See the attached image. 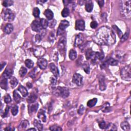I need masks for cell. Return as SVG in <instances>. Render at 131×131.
I'll use <instances>...</instances> for the list:
<instances>
[{
	"instance_id": "obj_1",
	"label": "cell",
	"mask_w": 131,
	"mask_h": 131,
	"mask_svg": "<svg viewBox=\"0 0 131 131\" xmlns=\"http://www.w3.org/2000/svg\"><path fill=\"white\" fill-rule=\"evenodd\" d=\"M93 40L96 43L101 45L110 46L116 41V37L114 31L108 27H102L97 31Z\"/></svg>"
},
{
	"instance_id": "obj_2",
	"label": "cell",
	"mask_w": 131,
	"mask_h": 131,
	"mask_svg": "<svg viewBox=\"0 0 131 131\" xmlns=\"http://www.w3.org/2000/svg\"><path fill=\"white\" fill-rule=\"evenodd\" d=\"M131 1H121L120 2V14L122 17L130 18L131 16Z\"/></svg>"
},
{
	"instance_id": "obj_3",
	"label": "cell",
	"mask_w": 131,
	"mask_h": 131,
	"mask_svg": "<svg viewBox=\"0 0 131 131\" xmlns=\"http://www.w3.org/2000/svg\"><path fill=\"white\" fill-rule=\"evenodd\" d=\"M53 94L57 96H60L63 98H67L69 95V91L66 87H57L53 89Z\"/></svg>"
},
{
	"instance_id": "obj_4",
	"label": "cell",
	"mask_w": 131,
	"mask_h": 131,
	"mask_svg": "<svg viewBox=\"0 0 131 131\" xmlns=\"http://www.w3.org/2000/svg\"><path fill=\"white\" fill-rule=\"evenodd\" d=\"M120 76L122 79L126 81L131 80V67L130 65L124 67L120 71Z\"/></svg>"
},
{
	"instance_id": "obj_5",
	"label": "cell",
	"mask_w": 131,
	"mask_h": 131,
	"mask_svg": "<svg viewBox=\"0 0 131 131\" xmlns=\"http://www.w3.org/2000/svg\"><path fill=\"white\" fill-rule=\"evenodd\" d=\"M2 17L5 21L11 22L14 20L15 15L10 9H6L3 11L2 14Z\"/></svg>"
},
{
	"instance_id": "obj_6",
	"label": "cell",
	"mask_w": 131,
	"mask_h": 131,
	"mask_svg": "<svg viewBox=\"0 0 131 131\" xmlns=\"http://www.w3.org/2000/svg\"><path fill=\"white\" fill-rule=\"evenodd\" d=\"M70 25L69 22L67 20H63L59 24V26L57 31V36L62 35L65 32L66 29Z\"/></svg>"
},
{
	"instance_id": "obj_7",
	"label": "cell",
	"mask_w": 131,
	"mask_h": 131,
	"mask_svg": "<svg viewBox=\"0 0 131 131\" xmlns=\"http://www.w3.org/2000/svg\"><path fill=\"white\" fill-rule=\"evenodd\" d=\"M45 49L42 47H36L33 49V53L35 56L41 57L45 53Z\"/></svg>"
},
{
	"instance_id": "obj_8",
	"label": "cell",
	"mask_w": 131,
	"mask_h": 131,
	"mask_svg": "<svg viewBox=\"0 0 131 131\" xmlns=\"http://www.w3.org/2000/svg\"><path fill=\"white\" fill-rule=\"evenodd\" d=\"M83 77L78 73H75L73 76L72 81L78 86H81L82 82Z\"/></svg>"
},
{
	"instance_id": "obj_9",
	"label": "cell",
	"mask_w": 131,
	"mask_h": 131,
	"mask_svg": "<svg viewBox=\"0 0 131 131\" xmlns=\"http://www.w3.org/2000/svg\"><path fill=\"white\" fill-rule=\"evenodd\" d=\"M31 28L32 30L36 31V32H40L41 30L42 29V27L41 26L40 21H37V20H34L32 22V23L31 24Z\"/></svg>"
},
{
	"instance_id": "obj_10",
	"label": "cell",
	"mask_w": 131,
	"mask_h": 131,
	"mask_svg": "<svg viewBox=\"0 0 131 131\" xmlns=\"http://www.w3.org/2000/svg\"><path fill=\"white\" fill-rule=\"evenodd\" d=\"M75 29L80 31H84L85 29V23L84 21L78 20L76 21Z\"/></svg>"
},
{
	"instance_id": "obj_11",
	"label": "cell",
	"mask_w": 131,
	"mask_h": 131,
	"mask_svg": "<svg viewBox=\"0 0 131 131\" xmlns=\"http://www.w3.org/2000/svg\"><path fill=\"white\" fill-rule=\"evenodd\" d=\"M48 63L47 60L44 58H40L37 60V65L41 69L44 70L47 68Z\"/></svg>"
},
{
	"instance_id": "obj_12",
	"label": "cell",
	"mask_w": 131,
	"mask_h": 131,
	"mask_svg": "<svg viewBox=\"0 0 131 131\" xmlns=\"http://www.w3.org/2000/svg\"><path fill=\"white\" fill-rule=\"evenodd\" d=\"M66 44V39L65 37H62L59 41L58 48L60 52H63L65 50Z\"/></svg>"
},
{
	"instance_id": "obj_13",
	"label": "cell",
	"mask_w": 131,
	"mask_h": 131,
	"mask_svg": "<svg viewBox=\"0 0 131 131\" xmlns=\"http://www.w3.org/2000/svg\"><path fill=\"white\" fill-rule=\"evenodd\" d=\"M84 41V37L81 34H79L76 36L75 41H74V45L76 47H78L81 46L82 44L83 41Z\"/></svg>"
},
{
	"instance_id": "obj_14",
	"label": "cell",
	"mask_w": 131,
	"mask_h": 131,
	"mask_svg": "<svg viewBox=\"0 0 131 131\" xmlns=\"http://www.w3.org/2000/svg\"><path fill=\"white\" fill-rule=\"evenodd\" d=\"M28 106V112L29 114H33L36 112L39 108V104L37 103H32Z\"/></svg>"
},
{
	"instance_id": "obj_15",
	"label": "cell",
	"mask_w": 131,
	"mask_h": 131,
	"mask_svg": "<svg viewBox=\"0 0 131 131\" xmlns=\"http://www.w3.org/2000/svg\"><path fill=\"white\" fill-rule=\"evenodd\" d=\"M49 68L50 69V71L53 73L54 76H55L57 78L59 76V70L57 67L53 63H50L49 65Z\"/></svg>"
},
{
	"instance_id": "obj_16",
	"label": "cell",
	"mask_w": 131,
	"mask_h": 131,
	"mask_svg": "<svg viewBox=\"0 0 131 131\" xmlns=\"http://www.w3.org/2000/svg\"><path fill=\"white\" fill-rule=\"evenodd\" d=\"M104 56L103 53L99 52H95L94 58L93 60H92V62L95 63L97 60H103L104 59Z\"/></svg>"
},
{
	"instance_id": "obj_17",
	"label": "cell",
	"mask_w": 131,
	"mask_h": 131,
	"mask_svg": "<svg viewBox=\"0 0 131 131\" xmlns=\"http://www.w3.org/2000/svg\"><path fill=\"white\" fill-rule=\"evenodd\" d=\"M99 88L100 90L104 91L106 89V85H105L104 76H100L99 78Z\"/></svg>"
},
{
	"instance_id": "obj_18",
	"label": "cell",
	"mask_w": 131,
	"mask_h": 131,
	"mask_svg": "<svg viewBox=\"0 0 131 131\" xmlns=\"http://www.w3.org/2000/svg\"><path fill=\"white\" fill-rule=\"evenodd\" d=\"M37 117L40 120L44 122L46 121V116L45 115V112L43 109H41L37 114Z\"/></svg>"
},
{
	"instance_id": "obj_19",
	"label": "cell",
	"mask_w": 131,
	"mask_h": 131,
	"mask_svg": "<svg viewBox=\"0 0 131 131\" xmlns=\"http://www.w3.org/2000/svg\"><path fill=\"white\" fill-rule=\"evenodd\" d=\"M37 98V96L36 93H34L33 92L31 93L28 97V99H27L28 103L29 104L34 103V102L36 101Z\"/></svg>"
},
{
	"instance_id": "obj_20",
	"label": "cell",
	"mask_w": 131,
	"mask_h": 131,
	"mask_svg": "<svg viewBox=\"0 0 131 131\" xmlns=\"http://www.w3.org/2000/svg\"><path fill=\"white\" fill-rule=\"evenodd\" d=\"M13 71L10 69H6L5 71L4 72L3 74V76L4 77V78H10L11 77V76L12 74Z\"/></svg>"
},
{
	"instance_id": "obj_21",
	"label": "cell",
	"mask_w": 131,
	"mask_h": 131,
	"mask_svg": "<svg viewBox=\"0 0 131 131\" xmlns=\"http://www.w3.org/2000/svg\"><path fill=\"white\" fill-rule=\"evenodd\" d=\"M29 125V122L26 120H23L22 122L20 123V125L18 126V130H24L26 129L27 127Z\"/></svg>"
},
{
	"instance_id": "obj_22",
	"label": "cell",
	"mask_w": 131,
	"mask_h": 131,
	"mask_svg": "<svg viewBox=\"0 0 131 131\" xmlns=\"http://www.w3.org/2000/svg\"><path fill=\"white\" fill-rule=\"evenodd\" d=\"M18 90L21 93L23 97H26L28 95V92L27 90V89L23 86L20 85L19 86L18 89Z\"/></svg>"
},
{
	"instance_id": "obj_23",
	"label": "cell",
	"mask_w": 131,
	"mask_h": 131,
	"mask_svg": "<svg viewBox=\"0 0 131 131\" xmlns=\"http://www.w3.org/2000/svg\"><path fill=\"white\" fill-rule=\"evenodd\" d=\"M44 15L46 16L47 18L49 20H51L53 18L54 14L53 12L50 9H46L44 12Z\"/></svg>"
},
{
	"instance_id": "obj_24",
	"label": "cell",
	"mask_w": 131,
	"mask_h": 131,
	"mask_svg": "<svg viewBox=\"0 0 131 131\" xmlns=\"http://www.w3.org/2000/svg\"><path fill=\"white\" fill-rule=\"evenodd\" d=\"M14 30L13 25L11 24H7L4 27V31L6 34H10Z\"/></svg>"
},
{
	"instance_id": "obj_25",
	"label": "cell",
	"mask_w": 131,
	"mask_h": 131,
	"mask_svg": "<svg viewBox=\"0 0 131 131\" xmlns=\"http://www.w3.org/2000/svg\"><path fill=\"white\" fill-rule=\"evenodd\" d=\"M93 8V4L91 1H86V10L88 12H90L92 11Z\"/></svg>"
},
{
	"instance_id": "obj_26",
	"label": "cell",
	"mask_w": 131,
	"mask_h": 131,
	"mask_svg": "<svg viewBox=\"0 0 131 131\" xmlns=\"http://www.w3.org/2000/svg\"><path fill=\"white\" fill-rule=\"evenodd\" d=\"M121 127L123 130L126 131H129L131 130L130 124L126 121H124L121 123Z\"/></svg>"
},
{
	"instance_id": "obj_27",
	"label": "cell",
	"mask_w": 131,
	"mask_h": 131,
	"mask_svg": "<svg viewBox=\"0 0 131 131\" xmlns=\"http://www.w3.org/2000/svg\"><path fill=\"white\" fill-rule=\"evenodd\" d=\"M105 62H106V63H107V64L108 65H111L112 66H116L118 65V60L116 59H113V58L108 59Z\"/></svg>"
},
{
	"instance_id": "obj_28",
	"label": "cell",
	"mask_w": 131,
	"mask_h": 131,
	"mask_svg": "<svg viewBox=\"0 0 131 131\" xmlns=\"http://www.w3.org/2000/svg\"><path fill=\"white\" fill-rule=\"evenodd\" d=\"M14 101L17 103H20L21 100V97L20 95L18 94V91L15 90L14 92Z\"/></svg>"
},
{
	"instance_id": "obj_29",
	"label": "cell",
	"mask_w": 131,
	"mask_h": 131,
	"mask_svg": "<svg viewBox=\"0 0 131 131\" xmlns=\"http://www.w3.org/2000/svg\"><path fill=\"white\" fill-rule=\"evenodd\" d=\"M82 68L87 74H89L90 73V67L88 62H85L84 63V64L82 65Z\"/></svg>"
},
{
	"instance_id": "obj_30",
	"label": "cell",
	"mask_w": 131,
	"mask_h": 131,
	"mask_svg": "<svg viewBox=\"0 0 131 131\" xmlns=\"http://www.w3.org/2000/svg\"><path fill=\"white\" fill-rule=\"evenodd\" d=\"M94 53L95 52H94L93 51H92L91 49H88L87 51H86V58H87V59H91L93 56L94 55Z\"/></svg>"
},
{
	"instance_id": "obj_31",
	"label": "cell",
	"mask_w": 131,
	"mask_h": 131,
	"mask_svg": "<svg viewBox=\"0 0 131 131\" xmlns=\"http://www.w3.org/2000/svg\"><path fill=\"white\" fill-rule=\"evenodd\" d=\"M69 58L71 60H74L77 57V52L74 49H71L70 51L69 54Z\"/></svg>"
},
{
	"instance_id": "obj_32",
	"label": "cell",
	"mask_w": 131,
	"mask_h": 131,
	"mask_svg": "<svg viewBox=\"0 0 131 131\" xmlns=\"http://www.w3.org/2000/svg\"><path fill=\"white\" fill-rule=\"evenodd\" d=\"M40 23H41V27H42L43 29H46L48 27V26L49 22L47 20H46V19L45 18L41 19Z\"/></svg>"
},
{
	"instance_id": "obj_33",
	"label": "cell",
	"mask_w": 131,
	"mask_h": 131,
	"mask_svg": "<svg viewBox=\"0 0 131 131\" xmlns=\"http://www.w3.org/2000/svg\"><path fill=\"white\" fill-rule=\"evenodd\" d=\"M34 126H35V127H36L37 129V130L39 131H41L43 129V124L41 123L40 121H39V120H35L34 121Z\"/></svg>"
},
{
	"instance_id": "obj_34",
	"label": "cell",
	"mask_w": 131,
	"mask_h": 131,
	"mask_svg": "<svg viewBox=\"0 0 131 131\" xmlns=\"http://www.w3.org/2000/svg\"><path fill=\"white\" fill-rule=\"evenodd\" d=\"M108 124H109V123H107L103 120L100 121L98 123L99 126L100 128L103 130H107L108 129Z\"/></svg>"
},
{
	"instance_id": "obj_35",
	"label": "cell",
	"mask_w": 131,
	"mask_h": 131,
	"mask_svg": "<svg viewBox=\"0 0 131 131\" xmlns=\"http://www.w3.org/2000/svg\"><path fill=\"white\" fill-rule=\"evenodd\" d=\"M10 84L11 85L12 88H14L18 84V79L14 77H11L10 81Z\"/></svg>"
},
{
	"instance_id": "obj_36",
	"label": "cell",
	"mask_w": 131,
	"mask_h": 131,
	"mask_svg": "<svg viewBox=\"0 0 131 131\" xmlns=\"http://www.w3.org/2000/svg\"><path fill=\"white\" fill-rule=\"evenodd\" d=\"M97 102V99L94 98L93 99H92L89 100L88 103H87V105L90 108H92L93 107H94V105H95V104H96Z\"/></svg>"
},
{
	"instance_id": "obj_37",
	"label": "cell",
	"mask_w": 131,
	"mask_h": 131,
	"mask_svg": "<svg viewBox=\"0 0 131 131\" xmlns=\"http://www.w3.org/2000/svg\"><path fill=\"white\" fill-rule=\"evenodd\" d=\"M7 79L6 78H4L3 79L1 82V87L3 89H4V90H7Z\"/></svg>"
},
{
	"instance_id": "obj_38",
	"label": "cell",
	"mask_w": 131,
	"mask_h": 131,
	"mask_svg": "<svg viewBox=\"0 0 131 131\" xmlns=\"http://www.w3.org/2000/svg\"><path fill=\"white\" fill-rule=\"evenodd\" d=\"M25 63L27 68L29 69L32 68L34 65V63L32 62V60H31V59H27L25 60Z\"/></svg>"
},
{
	"instance_id": "obj_39",
	"label": "cell",
	"mask_w": 131,
	"mask_h": 131,
	"mask_svg": "<svg viewBox=\"0 0 131 131\" xmlns=\"http://www.w3.org/2000/svg\"><path fill=\"white\" fill-rule=\"evenodd\" d=\"M27 72V69L24 67H22L21 68L20 71H19V75H20L21 77H24V76L26 74Z\"/></svg>"
},
{
	"instance_id": "obj_40",
	"label": "cell",
	"mask_w": 131,
	"mask_h": 131,
	"mask_svg": "<svg viewBox=\"0 0 131 131\" xmlns=\"http://www.w3.org/2000/svg\"><path fill=\"white\" fill-rule=\"evenodd\" d=\"M14 1H11V0H5L3 2V5L5 7H9L11 5H13Z\"/></svg>"
},
{
	"instance_id": "obj_41",
	"label": "cell",
	"mask_w": 131,
	"mask_h": 131,
	"mask_svg": "<svg viewBox=\"0 0 131 131\" xmlns=\"http://www.w3.org/2000/svg\"><path fill=\"white\" fill-rule=\"evenodd\" d=\"M112 27L114 29V30H115V31L116 32L118 36H119L120 38H121V37H122L123 36V33L122 32V31H121L119 29V28H118V27L117 26H116V25H113Z\"/></svg>"
},
{
	"instance_id": "obj_42",
	"label": "cell",
	"mask_w": 131,
	"mask_h": 131,
	"mask_svg": "<svg viewBox=\"0 0 131 131\" xmlns=\"http://www.w3.org/2000/svg\"><path fill=\"white\" fill-rule=\"evenodd\" d=\"M110 111V104L108 103H105L104 106L103 107V108H102V111L104 112L107 113L109 112Z\"/></svg>"
},
{
	"instance_id": "obj_43",
	"label": "cell",
	"mask_w": 131,
	"mask_h": 131,
	"mask_svg": "<svg viewBox=\"0 0 131 131\" xmlns=\"http://www.w3.org/2000/svg\"><path fill=\"white\" fill-rule=\"evenodd\" d=\"M69 9L67 7L63 9L62 12V17L63 18L67 17L69 15Z\"/></svg>"
},
{
	"instance_id": "obj_44",
	"label": "cell",
	"mask_w": 131,
	"mask_h": 131,
	"mask_svg": "<svg viewBox=\"0 0 131 131\" xmlns=\"http://www.w3.org/2000/svg\"><path fill=\"white\" fill-rule=\"evenodd\" d=\"M33 15L35 18H38L40 14V10L37 7L34 8L33 10Z\"/></svg>"
},
{
	"instance_id": "obj_45",
	"label": "cell",
	"mask_w": 131,
	"mask_h": 131,
	"mask_svg": "<svg viewBox=\"0 0 131 131\" xmlns=\"http://www.w3.org/2000/svg\"><path fill=\"white\" fill-rule=\"evenodd\" d=\"M18 107L17 105H14L11 108V113L14 116H15L18 113Z\"/></svg>"
},
{
	"instance_id": "obj_46",
	"label": "cell",
	"mask_w": 131,
	"mask_h": 131,
	"mask_svg": "<svg viewBox=\"0 0 131 131\" xmlns=\"http://www.w3.org/2000/svg\"><path fill=\"white\" fill-rule=\"evenodd\" d=\"M49 130L51 131H62V129L61 127L57 125H54L50 127Z\"/></svg>"
},
{
	"instance_id": "obj_47",
	"label": "cell",
	"mask_w": 131,
	"mask_h": 131,
	"mask_svg": "<svg viewBox=\"0 0 131 131\" xmlns=\"http://www.w3.org/2000/svg\"><path fill=\"white\" fill-rule=\"evenodd\" d=\"M4 101H5V103L6 104H9V103H10V102L11 101V98L10 97V96L7 94V95H6V96H5V97H4Z\"/></svg>"
},
{
	"instance_id": "obj_48",
	"label": "cell",
	"mask_w": 131,
	"mask_h": 131,
	"mask_svg": "<svg viewBox=\"0 0 131 131\" xmlns=\"http://www.w3.org/2000/svg\"><path fill=\"white\" fill-rule=\"evenodd\" d=\"M56 24V21L55 20H50L49 22L48 23V26L50 27V28H53L55 27V25Z\"/></svg>"
},
{
	"instance_id": "obj_49",
	"label": "cell",
	"mask_w": 131,
	"mask_h": 131,
	"mask_svg": "<svg viewBox=\"0 0 131 131\" xmlns=\"http://www.w3.org/2000/svg\"><path fill=\"white\" fill-rule=\"evenodd\" d=\"M129 36V31L126 32V33L124 35H123L122 36L121 38V41H126L127 39V38H128Z\"/></svg>"
},
{
	"instance_id": "obj_50",
	"label": "cell",
	"mask_w": 131,
	"mask_h": 131,
	"mask_svg": "<svg viewBox=\"0 0 131 131\" xmlns=\"http://www.w3.org/2000/svg\"><path fill=\"white\" fill-rule=\"evenodd\" d=\"M85 110V108L84 105H81V106L79 107L78 110V114H80V115L82 114L83 113H84Z\"/></svg>"
},
{
	"instance_id": "obj_51",
	"label": "cell",
	"mask_w": 131,
	"mask_h": 131,
	"mask_svg": "<svg viewBox=\"0 0 131 131\" xmlns=\"http://www.w3.org/2000/svg\"><path fill=\"white\" fill-rule=\"evenodd\" d=\"M9 108H10V107H9V106H7V107L6 108L5 112H4V113H3V114L2 115V116L3 117H5L8 115V114L9 113Z\"/></svg>"
},
{
	"instance_id": "obj_52",
	"label": "cell",
	"mask_w": 131,
	"mask_h": 131,
	"mask_svg": "<svg viewBox=\"0 0 131 131\" xmlns=\"http://www.w3.org/2000/svg\"><path fill=\"white\" fill-rule=\"evenodd\" d=\"M50 81L52 85H55L56 84V81H57V77H55V76H52L50 78Z\"/></svg>"
},
{
	"instance_id": "obj_53",
	"label": "cell",
	"mask_w": 131,
	"mask_h": 131,
	"mask_svg": "<svg viewBox=\"0 0 131 131\" xmlns=\"http://www.w3.org/2000/svg\"><path fill=\"white\" fill-rule=\"evenodd\" d=\"M36 68L34 69L33 70H32V71H31L30 72V73H29V76H30V77H31V78H34L36 77Z\"/></svg>"
},
{
	"instance_id": "obj_54",
	"label": "cell",
	"mask_w": 131,
	"mask_h": 131,
	"mask_svg": "<svg viewBox=\"0 0 131 131\" xmlns=\"http://www.w3.org/2000/svg\"><path fill=\"white\" fill-rule=\"evenodd\" d=\"M98 26V24L96 21H93L90 24V26L92 28H96Z\"/></svg>"
},
{
	"instance_id": "obj_55",
	"label": "cell",
	"mask_w": 131,
	"mask_h": 131,
	"mask_svg": "<svg viewBox=\"0 0 131 131\" xmlns=\"http://www.w3.org/2000/svg\"><path fill=\"white\" fill-rule=\"evenodd\" d=\"M41 40V36H40V34H37L36 36V43H39L40 42Z\"/></svg>"
},
{
	"instance_id": "obj_56",
	"label": "cell",
	"mask_w": 131,
	"mask_h": 131,
	"mask_svg": "<svg viewBox=\"0 0 131 131\" xmlns=\"http://www.w3.org/2000/svg\"><path fill=\"white\" fill-rule=\"evenodd\" d=\"M49 39L51 41H54V39H55V36H54V32L53 33V32H51V33L50 36H49Z\"/></svg>"
},
{
	"instance_id": "obj_57",
	"label": "cell",
	"mask_w": 131,
	"mask_h": 131,
	"mask_svg": "<svg viewBox=\"0 0 131 131\" xmlns=\"http://www.w3.org/2000/svg\"><path fill=\"white\" fill-rule=\"evenodd\" d=\"M98 4L99 6H100V7H102L104 5V1H103V0H100V1H98Z\"/></svg>"
},
{
	"instance_id": "obj_58",
	"label": "cell",
	"mask_w": 131,
	"mask_h": 131,
	"mask_svg": "<svg viewBox=\"0 0 131 131\" xmlns=\"http://www.w3.org/2000/svg\"><path fill=\"white\" fill-rule=\"evenodd\" d=\"M5 65H6V63H5V62L2 63H1V71L3 70V68H4V67L5 66Z\"/></svg>"
},
{
	"instance_id": "obj_59",
	"label": "cell",
	"mask_w": 131,
	"mask_h": 131,
	"mask_svg": "<svg viewBox=\"0 0 131 131\" xmlns=\"http://www.w3.org/2000/svg\"><path fill=\"white\" fill-rule=\"evenodd\" d=\"M27 86L29 88H31L32 87V85L30 82H28L27 84Z\"/></svg>"
},
{
	"instance_id": "obj_60",
	"label": "cell",
	"mask_w": 131,
	"mask_h": 131,
	"mask_svg": "<svg viewBox=\"0 0 131 131\" xmlns=\"http://www.w3.org/2000/svg\"><path fill=\"white\" fill-rule=\"evenodd\" d=\"M5 130H6V131H12V130H14V129H11L10 127H7V128H6L5 129Z\"/></svg>"
},
{
	"instance_id": "obj_61",
	"label": "cell",
	"mask_w": 131,
	"mask_h": 131,
	"mask_svg": "<svg viewBox=\"0 0 131 131\" xmlns=\"http://www.w3.org/2000/svg\"><path fill=\"white\" fill-rule=\"evenodd\" d=\"M27 131H36V129H35L34 128H30L28 129Z\"/></svg>"
}]
</instances>
